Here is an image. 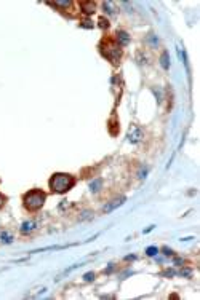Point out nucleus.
Returning <instances> with one entry per match:
<instances>
[{"label":"nucleus","mask_w":200,"mask_h":300,"mask_svg":"<svg viewBox=\"0 0 200 300\" xmlns=\"http://www.w3.org/2000/svg\"><path fill=\"white\" fill-rule=\"evenodd\" d=\"M99 185H101V180H96V182H93L90 187H91V190H93V192H96V190H98L96 187H99Z\"/></svg>","instance_id":"11"},{"label":"nucleus","mask_w":200,"mask_h":300,"mask_svg":"<svg viewBox=\"0 0 200 300\" xmlns=\"http://www.w3.org/2000/svg\"><path fill=\"white\" fill-rule=\"evenodd\" d=\"M135 259H136L135 255H128V257H127V260H135Z\"/></svg>","instance_id":"16"},{"label":"nucleus","mask_w":200,"mask_h":300,"mask_svg":"<svg viewBox=\"0 0 200 300\" xmlns=\"http://www.w3.org/2000/svg\"><path fill=\"white\" fill-rule=\"evenodd\" d=\"M32 228H34V224H32V222H30V224L26 222L24 225H23V231H29V230H32Z\"/></svg>","instance_id":"8"},{"label":"nucleus","mask_w":200,"mask_h":300,"mask_svg":"<svg viewBox=\"0 0 200 300\" xmlns=\"http://www.w3.org/2000/svg\"><path fill=\"white\" fill-rule=\"evenodd\" d=\"M3 203H5V198H3V195H2V193H0V207L3 206Z\"/></svg>","instance_id":"14"},{"label":"nucleus","mask_w":200,"mask_h":300,"mask_svg":"<svg viewBox=\"0 0 200 300\" xmlns=\"http://www.w3.org/2000/svg\"><path fill=\"white\" fill-rule=\"evenodd\" d=\"M160 64H162V67H163V69H168V67H170V61H168V53H167V51H163V54H162Z\"/></svg>","instance_id":"6"},{"label":"nucleus","mask_w":200,"mask_h":300,"mask_svg":"<svg viewBox=\"0 0 200 300\" xmlns=\"http://www.w3.org/2000/svg\"><path fill=\"white\" fill-rule=\"evenodd\" d=\"M157 251H158L157 247H154V246H152V247H147V249H146V254H147V255H151V257H154V255L157 254Z\"/></svg>","instance_id":"7"},{"label":"nucleus","mask_w":200,"mask_h":300,"mask_svg":"<svg viewBox=\"0 0 200 300\" xmlns=\"http://www.w3.org/2000/svg\"><path fill=\"white\" fill-rule=\"evenodd\" d=\"M80 5H82L83 11H85L87 15H90V13H93V11H94V8H96V5H94L93 2H82V3H80Z\"/></svg>","instance_id":"5"},{"label":"nucleus","mask_w":200,"mask_h":300,"mask_svg":"<svg viewBox=\"0 0 200 300\" xmlns=\"http://www.w3.org/2000/svg\"><path fill=\"white\" fill-rule=\"evenodd\" d=\"M163 252H165L167 255H171V254H173V252H171L170 249H168V247H163Z\"/></svg>","instance_id":"13"},{"label":"nucleus","mask_w":200,"mask_h":300,"mask_svg":"<svg viewBox=\"0 0 200 300\" xmlns=\"http://www.w3.org/2000/svg\"><path fill=\"white\" fill-rule=\"evenodd\" d=\"M99 22H101V26H103V27L107 26V24H106V19H99Z\"/></svg>","instance_id":"15"},{"label":"nucleus","mask_w":200,"mask_h":300,"mask_svg":"<svg viewBox=\"0 0 200 300\" xmlns=\"http://www.w3.org/2000/svg\"><path fill=\"white\" fill-rule=\"evenodd\" d=\"M75 184V179L69 174H63V172H56L50 179V189L55 193H66Z\"/></svg>","instance_id":"1"},{"label":"nucleus","mask_w":200,"mask_h":300,"mask_svg":"<svg viewBox=\"0 0 200 300\" xmlns=\"http://www.w3.org/2000/svg\"><path fill=\"white\" fill-rule=\"evenodd\" d=\"M45 200H46V195L42 192V190H30L24 195V206L27 211H39L40 207L45 204Z\"/></svg>","instance_id":"2"},{"label":"nucleus","mask_w":200,"mask_h":300,"mask_svg":"<svg viewBox=\"0 0 200 300\" xmlns=\"http://www.w3.org/2000/svg\"><path fill=\"white\" fill-rule=\"evenodd\" d=\"M125 203V198L122 196V198H117V200H114L112 203H109V204H106L104 206V212H111V211H114L115 207H118V206H122V204Z\"/></svg>","instance_id":"3"},{"label":"nucleus","mask_w":200,"mask_h":300,"mask_svg":"<svg viewBox=\"0 0 200 300\" xmlns=\"http://www.w3.org/2000/svg\"><path fill=\"white\" fill-rule=\"evenodd\" d=\"M117 40H118V43H120V46H125V45H128V42H130V37H128L127 32L118 30L117 32Z\"/></svg>","instance_id":"4"},{"label":"nucleus","mask_w":200,"mask_h":300,"mask_svg":"<svg viewBox=\"0 0 200 300\" xmlns=\"http://www.w3.org/2000/svg\"><path fill=\"white\" fill-rule=\"evenodd\" d=\"M83 279H85V281H88V282H90V281H93V279H94V273H93V271L87 273L85 276H83Z\"/></svg>","instance_id":"9"},{"label":"nucleus","mask_w":200,"mask_h":300,"mask_svg":"<svg viewBox=\"0 0 200 300\" xmlns=\"http://www.w3.org/2000/svg\"><path fill=\"white\" fill-rule=\"evenodd\" d=\"M55 5L56 6H70V5H72V2H56Z\"/></svg>","instance_id":"10"},{"label":"nucleus","mask_w":200,"mask_h":300,"mask_svg":"<svg viewBox=\"0 0 200 300\" xmlns=\"http://www.w3.org/2000/svg\"><path fill=\"white\" fill-rule=\"evenodd\" d=\"M2 238H3V241H6V243H10V241H11L10 235H5V233H3V235H2Z\"/></svg>","instance_id":"12"}]
</instances>
